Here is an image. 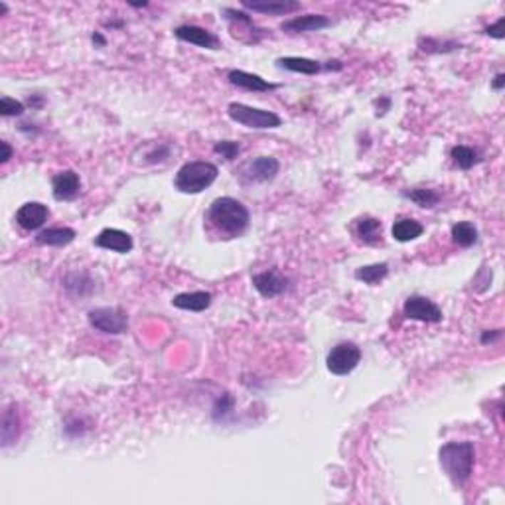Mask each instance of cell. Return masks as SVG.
<instances>
[{"label": "cell", "mask_w": 505, "mask_h": 505, "mask_svg": "<svg viewBox=\"0 0 505 505\" xmlns=\"http://www.w3.org/2000/svg\"><path fill=\"white\" fill-rule=\"evenodd\" d=\"M206 219L215 231L223 235L225 239H235L249 229L251 215H249V209L241 204L239 199L225 196L217 197L212 202V206H209L206 214Z\"/></svg>", "instance_id": "6da1fadb"}, {"label": "cell", "mask_w": 505, "mask_h": 505, "mask_svg": "<svg viewBox=\"0 0 505 505\" xmlns=\"http://www.w3.org/2000/svg\"><path fill=\"white\" fill-rule=\"evenodd\" d=\"M438 460L442 470L456 488L466 486L476 464V448L472 442H446L438 450Z\"/></svg>", "instance_id": "7a4b0ae2"}, {"label": "cell", "mask_w": 505, "mask_h": 505, "mask_svg": "<svg viewBox=\"0 0 505 505\" xmlns=\"http://www.w3.org/2000/svg\"><path fill=\"white\" fill-rule=\"evenodd\" d=\"M219 176V168L206 160H192L176 172V189L182 194H202L207 189Z\"/></svg>", "instance_id": "3957f363"}, {"label": "cell", "mask_w": 505, "mask_h": 505, "mask_svg": "<svg viewBox=\"0 0 505 505\" xmlns=\"http://www.w3.org/2000/svg\"><path fill=\"white\" fill-rule=\"evenodd\" d=\"M227 115L235 120L237 125H243L247 129L255 130H266V129H278L283 125V119L273 111H265V109H255L249 107L245 103H229L227 107Z\"/></svg>", "instance_id": "277c9868"}, {"label": "cell", "mask_w": 505, "mask_h": 505, "mask_svg": "<svg viewBox=\"0 0 505 505\" xmlns=\"http://www.w3.org/2000/svg\"><path fill=\"white\" fill-rule=\"evenodd\" d=\"M89 326L95 328L97 332L103 334L119 335L127 332L129 328V316L127 312L119 306H103V308H95L87 314Z\"/></svg>", "instance_id": "5b68a950"}, {"label": "cell", "mask_w": 505, "mask_h": 505, "mask_svg": "<svg viewBox=\"0 0 505 505\" xmlns=\"http://www.w3.org/2000/svg\"><path fill=\"white\" fill-rule=\"evenodd\" d=\"M281 170V164L274 156H259L255 160H249L239 168L237 178L243 186L251 184H265L276 178V174Z\"/></svg>", "instance_id": "8992f818"}, {"label": "cell", "mask_w": 505, "mask_h": 505, "mask_svg": "<svg viewBox=\"0 0 505 505\" xmlns=\"http://www.w3.org/2000/svg\"><path fill=\"white\" fill-rule=\"evenodd\" d=\"M361 350L353 342H340L334 345L328 358H326V368L334 375H348L353 369L360 365Z\"/></svg>", "instance_id": "52a82bcc"}, {"label": "cell", "mask_w": 505, "mask_h": 505, "mask_svg": "<svg viewBox=\"0 0 505 505\" xmlns=\"http://www.w3.org/2000/svg\"><path fill=\"white\" fill-rule=\"evenodd\" d=\"M402 314L409 320H417V322H427V324H438L442 322V310L438 308L432 300H428L427 296H409L402 304Z\"/></svg>", "instance_id": "ba28073f"}, {"label": "cell", "mask_w": 505, "mask_h": 505, "mask_svg": "<svg viewBox=\"0 0 505 505\" xmlns=\"http://www.w3.org/2000/svg\"><path fill=\"white\" fill-rule=\"evenodd\" d=\"M251 283H253L255 291L263 298H276V296H281L288 288V278L278 269H271V271L253 274Z\"/></svg>", "instance_id": "9c48e42d"}, {"label": "cell", "mask_w": 505, "mask_h": 505, "mask_svg": "<svg viewBox=\"0 0 505 505\" xmlns=\"http://www.w3.org/2000/svg\"><path fill=\"white\" fill-rule=\"evenodd\" d=\"M81 192V178L78 172L61 170L52 178V194L58 202H73Z\"/></svg>", "instance_id": "30bf717a"}, {"label": "cell", "mask_w": 505, "mask_h": 505, "mask_svg": "<svg viewBox=\"0 0 505 505\" xmlns=\"http://www.w3.org/2000/svg\"><path fill=\"white\" fill-rule=\"evenodd\" d=\"M174 36L182 40V42L194 43L197 48H204V50H219L222 43L219 38L215 34H212L209 30L202 26H194V24H186V26H178L174 30Z\"/></svg>", "instance_id": "8fae6325"}, {"label": "cell", "mask_w": 505, "mask_h": 505, "mask_svg": "<svg viewBox=\"0 0 505 505\" xmlns=\"http://www.w3.org/2000/svg\"><path fill=\"white\" fill-rule=\"evenodd\" d=\"M48 217H50V209L40 202H28L16 212V223L24 231H36L43 227Z\"/></svg>", "instance_id": "7c38bea8"}, {"label": "cell", "mask_w": 505, "mask_h": 505, "mask_svg": "<svg viewBox=\"0 0 505 505\" xmlns=\"http://www.w3.org/2000/svg\"><path fill=\"white\" fill-rule=\"evenodd\" d=\"M93 243L95 247L105 249V251H115V253H120V255L130 253L132 247H135L132 237H130L129 233L123 231V229H111V227H107V229L99 233Z\"/></svg>", "instance_id": "4fadbf2b"}, {"label": "cell", "mask_w": 505, "mask_h": 505, "mask_svg": "<svg viewBox=\"0 0 505 505\" xmlns=\"http://www.w3.org/2000/svg\"><path fill=\"white\" fill-rule=\"evenodd\" d=\"M243 6L259 14H269V16H286L302 9V4L294 0H243Z\"/></svg>", "instance_id": "5bb4252c"}, {"label": "cell", "mask_w": 505, "mask_h": 505, "mask_svg": "<svg viewBox=\"0 0 505 505\" xmlns=\"http://www.w3.org/2000/svg\"><path fill=\"white\" fill-rule=\"evenodd\" d=\"M227 79L229 83L239 89H245V91H253V93H263V91H274L278 85L274 83H269L266 79H263L261 76H255V73H249V71H243V69H231L227 73Z\"/></svg>", "instance_id": "9a60e30c"}, {"label": "cell", "mask_w": 505, "mask_h": 505, "mask_svg": "<svg viewBox=\"0 0 505 505\" xmlns=\"http://www.w3.org/2000/svg\"><path fill=\"white\" fill-rule=\"evenodd\" d=\"M332 24V20L324 14H304V16L291 18L283 22V30L288 34H300V32H318Z\"/></svg>", "instance_id": "2e32d148"}, {"label": "cell", "mask_w": 505, "mask_h": 505, "mask_svg": "<svg viewBox=\"0 0 505 505\" xmlns=\"http://www.w3.org/2000/svg\"><path fill=\"white\" fill-rule=\"evenodd\" d=\"M172 304L180 310H189V312H204L212 306V294L204 291L197 292H182L172 298Z\"/></svg>", "instance_id": "e0dca14e"}, {"label": "cell", "mask_w": 505, "mask_h": 505, "mask_svg": "<svg viewBox=\"0 0 505 505\" xmlns=\"http://www.w3.org/2000/svg\"><path fill=\"white\" fill-rule=\"evenodd\" d=\"M76 239V231L71 227H50L38 233L36 243L48 245V247H66Z\"/></svg>", "instance_id": "ac0fdd59"}, {"label": "cell", "mask_w": 505, "mask_h": 505, "mask_svg": "<svg viewBox=\"0 0 505 505\" xmlns=\"http://www.w3.org/2000/svg\"><path fill=\"white\" fill-rule=\"evenodd\" d=\"M422 233H425L422 223H419L417 219H411V217L397 219V222L393 223V227H391V235H393V239L399 241V243H409V241L419 239Z\"/></svg>", "instance_id": "d6986e66"}, {"label": "cell", "mask_w": 505, "mask_h": 505, "mask_svg": "<svg viewBox=\"0 0 505 505\" xmlns=\"http://www.w3.org/2000/svg\"><path fill=\"white\" fill-rule=\"evenodd\" d=\"M276 66L292 73H302V76H316L324 69L320 61L308 60V58H281L276 60Z\"/></svg>", "instance_id": "ffe728a7"}, {"label": "cell", "mask_w": 505, "mask_h": 505, "mask_svg": "<svg viewBox=\"0 0 505 505\" xmlns=\"http://www.w3.org/2000/svg\"><path fill=\"white\" fill-rule=\"evenodd\" d=\"M355 235L363 245H377L381 243V222L375 217H363L355 225Z\"/></svg>", "instance_id": "44dd1931"}, {"label": "cell", "mask_w": 505, "mask_h": 505, "mask_svg": "<svg viewBox=\"0 0 505 505\" xmlns=\"http://www.w3.org/2000/svg\"><path fill=\"white\" fill-rule=\"evenodd\" d=\"M20 432V419H18L16 407H9L4 415H2V427H0V434H2V446L9 448L10 444H14Z\"/></svg>", "instance_id": "7402d4cb"}, {"label": "cell", "mask_w": 505, "mask_h": 505, "mask_svg": "<svg viewBox=\"0 0 505 505\" xmlns=\"http://www.w3.org/2000/svg\"><path fill=\"white\" fill-rule=\"evenodd\" d=\"M452 241L458 247L468 249L478 243V229L472 222H458L452 225Z\"/></svg>", "instance_id": "603a6c76"}, {"label": "cell", "mask_w": 505, "mask_h": 505, "mask_svg": "<svg viewBox=\"0 0 505 505\" xmlns=\"http://www.w3.org/2000/svg\"><path fill=\"white\" fill-rule=\"evenodd\" d=\"M450 158H452V162L456 164L460 170H470V168H474V166L479 164V160H481L476 148L464 145L454 146L452 150H450Z\"/></svg>", "instance_id": "cb8c5ba5"}, {"label": "cell", "mask_w": 505, "mask_h": 505, "mask_svg": "<svg viewBox=\"0 0 505 505\" xmlns=\"http://www.w3.org/2000/svg\"><path fill=\"white\" fill-rule=\"evenodd\" d=\"M138 150L142 152L140 164H145V166L164 162V160H168L172 155V146L168 145V142H152L150 146H145V150H142V148H138Z\"/></svg>", "instance_id": "d4e9b609"}, {"label": "cell", "mask_w": 505, "mask_h": 505, "mask_svg": "<svg viewBox=\"0 0 505 505\" xmlns=\"http://www.w3.org/2000/svg\"><path fill=\"white\" fill-rule=\"evenodd\" d=\"M387 274H389V265H387V263H375V265L360 266V269L355 271V278H358V281H363L365 284L375 286V284H379L385 278Z\"/></svg>", "instance_id": "484cf974"}, {"label": "cell", "mask_w": 505, "mask_h": 505, "mask_svg": "<svg viewBox=\"0 0 505 505\" xmlns=\"http://www.w3.org/2000/svg\"><path fill=\"white\" fill-rule=\"evenodd\" d=\"M405 197H409L411 202H415L419 207H425V209H430L434 207L440 202V194L437 189L430 188H415L405 192Z\"/></svg>", "instance_id": "4316f807"}, {"label": "cell", "mask_w": 505, "mask_h": 505, "mask_svg": "<svg viewBox=\"0 0 505 505\" xmlns=\"http://www.w3.org/2000/svg\"><path fill=\"white\" fill-rule=\"evenodd\" d=\"M83 286H87V288H91V291H93V283H91V278H89L85 273L69 274L68 278H66V288H68L71 294H76V296H78V294L79 296H85V294H83V291H81Z\"/></svg>", "instance_id": "83f0119b"}, {"label": "cell", "mask_w": 505, "mask_h": 505, "mask_svg": "<svg viewBox=\"0 0 505 505\" xmlns=\"http://www.w3.org/2000/svg\"><path fill=\"white\" fill-rule=\"evenodd\" d=\"M214 152L222 156V158H225V160H235V158L239 156L241 146L239 142H235V140H219V142H215Z\"/></svg>", "instance_id": "f1b7e54d"}, {"label": "cell", "mask_w": 505, "mask_h": 505, "mask_svg": "<svg viewBox=\"0 0 505 505\" xmlns=\"http://www.w3.org/2000/svg\"><path fill=\"white\" fill-rule=\"evenodd\" d=\"M24 111H26L24 103H20L16 99H10V97H2L0 99V113H2V117H20V115H24Z\"/></svg>", "instance_id": "f546056e"}, {"label": "cell", "mask_w": 505, "mask_h": 505, "mask_svg": "<svg viewBox=\"0 0 505 505\" xmlns=\"http://www.w3.org/2000/svg\"><path fill=\"white\" fill-rule=\"evenodd\" d=\"M233 405H235V401H233L231 395L223 393L214 405V419L215 420L225 419V417H227V415L233 411Z\"/></svg>", "instance_id": "4dcf8cb0"}, {"label": "cell", "mask_w": 505, "mask_h": 505, "mask_svg": "<svg viewBox=\"0 0 505 505\" xmlns=\"http://www.w3.org/2000/svg\"><path fill=\"white\" fill-rule=\"evenodd\" d=\"M504 24H505V18H499V20H497L494 26L486 28V34L491 36V38H496V40H504V38H505Z\"/></svg>", "instance_id": "1f68e13d"}, {"label": "cell", "mask_w": 505, "mask_h": 505, "mask_svg": "<svg viewBox=\"0 0 505 505\" xmlns=\"http://www.w3.org/2000/svg\"><path fill=\"white\" fill-rule=\"evenodd\" d=\"M501 338V330H494V332H484L481 334V340L479 342L481 343H494L496 340H499Z\"/></svg>", "instance_id": "d6a6232c"}, {"label": "cell", "mask_w": 505, "mask_h": 505, "mask_svg": "<svg viewBox=\"0 0 505 505\" xmlns=\"http://www.w3.org/2000/svg\"><path fill=\"white\" fill-rule=\"evenodd\" d=\"M0 146H2V156H0L2 160H0V162L6 164L10 158H12V146H10L6 140H2V142H0Z\"/></svg>", "instance_id": "836d02e7"}, {"label": "cell", "mask_w": 505, "mask_h": 505, "mask_svg": "<svg viewBox=\"0 0 505 505\" xmlns=\"http://www.w3.org/2000/svg\"><path fill=\"white\" fill-rule=\"evenodd\" d=\"M28 105H30L32 109H40L43 105V97L42 95H32V97L28 99Z\"/></svg>", "instance_id": "e575fe53"}, {"label": "cell", "mask_w": 505, "mask_h": 505, "mask_svg": "<svg viewBox=\"0 0 505 505\" xmlns=\"http://www.w3.org/2000/svg\"><path fill=\"white\" fill-rule=\"evenodd\" d=\"M504 85H505V76L504 73H497L496 79H494V83H491V87H494L496 91H501V89H504Z\"/></svg>", "instance_id": "d590c367"}, {"label": "cell", "mask_w": 505, "mask_h": 505, "mask_svg": "<svg viewBox=\"0 0 505 505\" xmlns=\"http://www.w3.org/2000/svg\"><path fill=\"white\" fill-rule=\"evenodd\" d=\"M93 43H97V46H101V48H103L105 43H107V40H105L101 34H93Z\"/></svg>", "instance_id": "8d00e7d4"}]
</instances>
